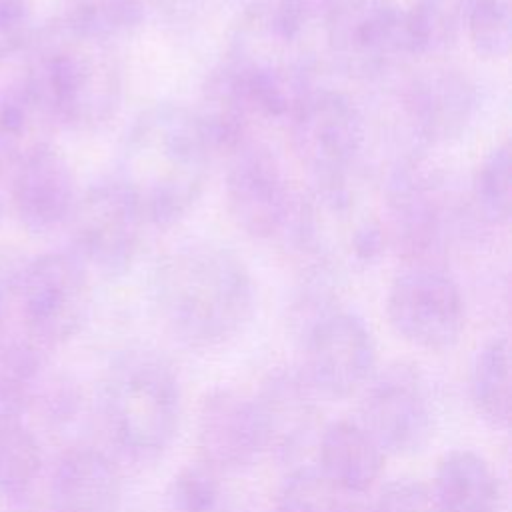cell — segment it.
I'll list each match as a JSON object with an SVG mask.
<instances>
[{
    "instance_id": "cell-10",
    "label": "cell",
    "mask_w": 512,
    "mask_h": 512,
    "mask_svg": "<svg viewBox=\"0 0 512 512\" xmlns=\"http://www.w3.org/2000/svg\"><path fill=\"white\" fill-rule=\"evenodd\" d=\"M382 198L388 246L410 264H434L450 230L448 194L438 172L422 160H404L388 176Z\"/></svg>"
},
{
    "instance_id": "cell-36",
    "label": "cell",
    "mask_w": 512,
    "mask_h": 512,
    "mask_svg": "<svg viewBox=\"0 0 512 512\" xmlns=\"http://www.w3.org/2000/svg\"><path fill=\"white\" fill-rule=\"evenodd\" d=\"M8 264L10 262L0 260V330H2L4 314H6V296L14 294L16 282H18V276H20V270H22V266L8 268Z\"/></svg>"
},
{
    "instance_id": "cell-33",
    "label": "cell",
    "mask_w": 512,
    "mask_h": 512,
    "mask_svg": "<svg viewBox=\"0 0 512 512\" xmlns=\"http://www.w3.org/2000/svg\"><path fill=\"white\" fill-rule=\"evenodd\" d=\"M34 30L28 0H0V60L24 52Z\"/></svg>"
},
{
    "instance_id": "cell-29",
    "label": "cell",
    "mask_w": 512,
    "mask_h": 512,
    "mask_svg": "<svg viewBox=\"0 0 512 512\" xmlns=\"http://www.w3.org/2000/svg\"><path fill=\"white\" fill-rule=\"evenodd\" d=\"M164 512H228L220 472L204 460L184 464L164 490Z\"/></svg>"
},
{
    "instance_id": "cell-28",
    "label": "cell",
    "mask_w": 512,
    "mask_h": 512,
    "mask_svg": "<svg viewBox=\"0 0 512 512\" xmlns=\"http://www.w3.org/2000/svg\"><path fill=\"white\" fill-rule=\"evenodd\" d=\"M42 472V448L22 420L0 424V496L22 498Z\"/></svg>"
},
{
    "instance_id": "cell-20",
    "label": "cell",
    "mask_w": 512,
    "mask_h": 512,
    "mask_svg": "<svg viewBox=\"0 0 512 512\" xmlns=\"http://www.w3.org/2000/svg\"><path fill=\"white\" fill-rule=\"evenodd\" d=\"M50 496L60 512H118L122 476L102 450L78 446L64 452L52 472Z\"/></svg>"
},
{
    "instance_id": "cell-32",
    "label": "cell",
    "mask_w": 512,
    "mask_h": 512,
    "mask_svg": "<svg viewBox=\"0 0 512 512\" xmlns=\"http://www.w3.org/2000/svg\"><path fill=\"white\" fill-rule=\"evenodd\" d=\"M274 512H356L350 496L330 484L318 468H300L282 484Z\"/></svg>"
},
{
    "instance_id": "cell-11",
    "label": "cell",
    "mask_w": 512,
    "mask_h": 512,
    "mask_svg": "<svg viewBox=\"0 0 512 512\" xmlns=\"http://www.w3.org/2000/svg\"><path fill=\"white\" fill-rule=\"evenodd\" d=\"M358 422L384 454L422 452L434 436V408L422 372L400 360L376 368L360 390Z\"/></svg>"
},
{
    "instance_id": "cell-26",
    "label": "cell",
    "mask_w": 512,
    "mask_h": 512,
    "mask_svg": "<svg viewBox=\"0 0 512 512\" xmlns=\"http://www.w3.org/2000/svg\"><path fill=\"white\" fill-rule=\"evenodd\" d=\"M46 350L30 336L0 342V424L22 420L44 374Z\"/></svg>"
},
{
    "instance_id": "cell-14",
    "label": "cell",
    "mask_w": 512,
    "mask_h": 512,
    "mask_svg": "<svg viewBox=\"0 0 512 512\" xmlns=\"http://www.w3.org/2000/svg\"><path fill=\"white\" fill-rule=\"evenodd\" d=\"M294 198L278 156L264 142L252 138L228 156L226 204L248 236L266 240L284 234Z\"/></svg>"
},
{
    "instance_id": "cell-18",
    "label": "cell",
    "mask_w": 512,
    "mask_h": 512,
    "mask_svg": "<svg viewBox=\"0 0 512 512\" xmlns=\"http://www.w3.org/2000/svg\"><path fill=\"white\" fill-rule=\"evenodd\" d=\"M316 394L306 386L298 370L276 368L264 380L254 396L266 452L280 462H292L318 440L320 410Z\"/></svg>"
},
{
    "instance_id": "cell-4",
    "label": "cell",
    "mask_w": 512,
    "mask_h": 512,
    "mask_svg": "<svg viewBox=\"0 0 512 512\" xmlns=\"http://www.w3.org/2000/svg\"><path fill=\"white\" fill-rule=\"evenodd\" d=\"M100 414L116 450L150 464L172 446L182 416V386L174 364L158 350L128 348L108 366Z\"/></svg>"
},
{
    "instance_id": "cell-31",
    "label": "cell",
    "mask_w": 512,
    "mask_h": 512,
    "mask_svg": "<svg viewBox=\"0 0 512 512\" xmlns=\"http://www.w3.org/2000/svg\"><path fill=\"white\" fill-rule=\"evenodd\" d=\"M462 22L472 50L484 60H500L510 50L512 0H462Z\"/></svg>"
},
{
    "instance_id": "cell-22",
    "label": "cell",
    "mask_w": 512,
    "mask_h": 512,
    "mask_svg": "<svg viewBox=\"0 0 512 512\" xmlns=\"http://www.w3.org/2000/svg\"><path fill=\"white\" fill-rule=\"evenodd\" d=\"M210 154L230 156L252 140V122L258 118L256 106L246 88L222 62L204 80L196 112H192Z\"/></svg>"
},
{
    "instance_id": "cell-23",
    "label": "cell",
    "mask_w": 512,
    "mask_h": 512,
    "mask_svg": "<svg viewBox=\"0 0 512 512\" xmlns=\"http://www.w3.org/2000/svg\"><path fill=\"white\" fill-rule=\"evenodd\" d=\"M438 512H498L500 486L490 462L470 450L446 452L428 486Z\"/></svg>"
},
{
    "instance_id": "cell-7",
    "label": "cell",
    "mask_w": 512,
    "mask_h": 512,
    "mask_svg": "<svg viewBox=\"0 0 512 512\" xmlns=\"http://www.w3.org/2000/svg\"><path fill=\"white\" fill-rule=\"evenodd\" d=\"M292 328L302 350L298 374L316 398L358 394L376 370V344L360 316L314 284L292 304Z\"/></svg>"
},
{
    "instance_id": "cell-5",
    "label": "cell",
    "mask_w": 512,
    "mask_h": 512,
    "mask_svg": "<svg viewBox=\"0 0 512 512\" xmlns=\"http://www.w3.org/2000/svg\"><path fill=\"white\" fill-rule=\"evenodd\" d=\"M224 64L246 88L260 118L288 120L314 88L310 34L272 0H256L238 16Z\"/></svg>"
},
{
    "instance_id": "cell-24",
    "label": "cell",
    "mask_w": 512,
    "mask_h": 512,
    "mask_svg": "<svg viewBox=\"0 0 512 512\" xmlns=\"http://www.w3.org/2000/svg\"><path fill=\"white\" fill-rule=\"evenodd\" d=\"M50 116L22 78L0 92V162L16 168L26 158L52 146Z\"/></svg>"
},
{
    "instance_id": "cell-16",
    "label": "cell",
    "mask_w": 512,
    "mask_h": 512,
    "mask_svg": "<svg viewBox=\"0 0 512 512\" xmlns=\"http://www.w3.org/2000/svg\"><path fill=\"white\" fill-rule=\"evenodd\" d=\"M196 438L200 460L220 474L244 470L266 452L254 398L232 388H214L202 398Z\"/></svg>"
},
{
    "instance_id": "cell-19",
    "label": "cell",
    "mask_w": 512,
    "mask_h": 512,
    "mask_svg": "<svg viewBox=\"0 0 512 512\" xmlns=\"http://www.w3.org/2000/svg\"><path fill=\"white\" fill-rule=\"evenodd\" d=\"M404 114L424 142H448L458 138L476 112L474 84L458 70L428 68L414 76L406 92Z\"/></svg>"
},
{
    "instance_id": "cell-3",
    "label": "cell",
    "mask_w": 512,
    "mask_h": 512,
    "mask_svg": "<svg viewBox=\"0 0 512 512\" xmlns=\"http://www.w3.org/2000/svg\"><path fill=\"white\" fill-rule=\"evenodd\" d=\"M24 52L20 78L54 126L90 132L114 118L124 80L112 42L54 18L34 30Z\"/></svg>"
},
{
    "instance_id": "cell-13",
    "label": "cell",
    "mask_w": 512,
    "mask_h": 512,
    "mask_svg": "<svg viewBox=\"0 0 512 512\" xmlns=\"http://www.w3.org/2000/svg\"><path fill=\"white\" fill-rule=\"evenodd\" d=\"M74 256L100 276H122L134 262L142 226L136 202L114 178L90 186L78 196L70 216Z\"/></svg>"
},
{
    "instance_id": "cell-37",
    "label": "cell",
    "mask_w": 512,
    "mask_h": 512,
    "mask_svg": "<svg viewBox=\"0 0 512 512\" xmlns=\"http://www.w3.org/2000/svg\"><path fill=\"white\" fill-rule=\"evenodd\" d=\"M2 180H4V164L0 162V220H2V214H4V186H2Z\"/></svg>"
},
{
    "instance_id": "cell-12",
    "label": "cell",
    "mask_w": 512,
    "mask_h": 512,
    "mask_svg": "<svg viewBox=\"0 0 512 512\" xmlns=\"http://www.w3.org/2000/svg\"><path fill=\"white\" fill-rule=\"evenodd\" d=\"M386 316L408 344L444 352L458 344L466 326L464 296L438 264H410L390 284Z\"/></svg>"
},
{
    "instance_id": "cell-15",
    "label": "cell",
    "mask_w": 512,
    "mask_h": 512,
    "mask_svg": "<svg viewBox=\"0 0 512 512\" xmlns=\"http://www.w3.org/2000/svg\"><path fill=\"white\" fill-rule=\"evenodd\" d=\"M324 34L334 64L350 78H378L406 58L400 18L390 0H340Z\"/></svg>"
},
{
    "instance_id": "cell-8",
    "label": "cell",
    "mask_w": 512,
    "mask_h": 512,
    "mask_svg": "<svg viewBox=\"0 0 512 512\" xmlns=\"http://www.w3.org/2000/svg\"><path fill=\"white\" fill-rule=\"evenodd\" d=\"M14 296L26 336L44 348L72 340L90 310V272L72 252H48L22 264Z\"/></svg>"
},
{
    "instance_id": "cell-35",
    "label": "cell",
    "mask_w": 512,
    "mask_h": 512,
    "mask_svg": "<svg viewBox=\"0 0 512 512\" xmlns=\"http://www.w3.org/2000/svg\"><path fill=\"white\" fill-rule=\"evenodd\" d=\"M282 14H286L298 28L310 34L314 28H322L332 18L340 0H272Z\"/></svg>"
},
{
    "instance_id": "cell-1",
    "label": "cell",
    "mask_w": 512,
    "mask_h": 512,
    "mask_svg": "<svg viewBox=\"0 0 512 512\" xmlns=\"http://www.w3.org/2000/svg\"><path fill=\"white\" fill-rule=\"evenodd\" d=\"M152 300L178 342L208 350L228 344L248 326L256 292L246 264L230 248L188 242L156 262Z\"/></svg>"
},
{
    "instance_id": "cell-27",
    "label": "cell",
    "mask_w": 512,
    "mask_h": 512,
    "mask_svg": "<svg viewBox=\"0 0 512 512\" xmlns=\"http://www.w3.org/2000/svg\"><path fill=\"white\" fill-rule=\"evenodd\" d=\"M62 24L112 42L134 32L144 18L142 0H60Z\"/></svg>"
},
{
    "instance_id": "cell-34",
    "label": "cell",
    "mask_w": 512,
    "mask_h": 512,
    "mask_svg": "<svg viewBox=\"0 0 512 512\" xmlns=\"http://www.w3.org/2000/svg\"><path fill=\"white\" fill-rule=\"evenodd\" d=\"M370 512H438L430 488L418 480L398 478L388 482Z\"/></svg>"
},
{
    "instance_id": "cell-25",
    "label": "cell",
    "mask_w": 512,
    "mask_h": 512,
    "mask_svg": "<svg viewBox=\"0 0 512 512\" xmlns=\"http://www.w3.org/2000/svg\"><path fill=\"white\" fill-rule=\"evenodd\" d=\"M470 402L492 428H506L510 420V350L504 336H494L476 352L470 378Z\"/></svg>"
},
{
    "instance_id": "cell-21",
    "label": "cell",
    "mask_w": 512,
    "mask_h": 512,
    "mask_svg": "<svg viewBox=\"0 0 512 512\" xmlns=\"http://www.w3.org/2000/svg\"><path fill=\"white\" fill-rule=\"evenodd\" d=\"M318 472L342 494H366L382 474L384 452L358 420L340 418L318 434Z\"/></svg>"
},
{
    "instance_id": "cell-9",
    "label": "cell",
    "mask_w": 512,
    "mask_h": 512,
    "mask_svg": "<svg viewBox=\"0 0 512 512\" xmlns=\"http://www.w3.org/2000/svg\"><path fill=\"white\" fill-rule=\"evenodd\" d=\"M290 142L312 184H330L358 174L366 126L358 106L332 88H312L286 120Z\"/></svg>"
},
{
    "instance_id": "cell-38",
    "label": "cell",
    "mask_w": 512,
    "mask_h": 512,
    "mask_svg": "<svg viewBox=\"0 0 512 512\" xmlns=\"http://www.w3.org/2000/svg\"><path fill=\"white\" fill-rule=\"evenodd\" d=\"M42 512H60V510H56L54 506H48V508H46V510H42Z\"/></svg>"
},
{
    "instance_id": "cell-6",
    "label": "cell",
    "mask_w": 512,
    "mask_h": 512,
    "mask_svg": "<svg viewBox=\"0 0 512 512\" xmlns=\"http://www.w3.org/2000/svg\"><path fill=\"white\" fill-rule=\"evenodd\" d=\"M284 234L308 258L316 278L366 268L388 246L384 220L364 194L358 174L312 184L296 196Z\"/></svg>"
},
{
    "instance_id": "cell-17",
    "label": "cell",
    "mask_w": 512,
    "mask_h": 512,
    "mask_svg": "<svg viewBox=\"0 0 512 512\" xmlns=\"http://www.w3.org/2000/svg\"><path fill=\"white\" fill-rule=\"evenodd\" d=\"M10 198L20 226L30 234L44 236L66 226L78 202L68 158L48 146L20 162L12 172Z\"/></svg>"
},
{
    "instance_id": "cell-2",
    "label": "cell",
    "mask_w": 512,
    "mask_h": 512,
    "mask_svg": "<svg viewBox=\"0 0 512 512\" xmlns=\"http://www.w3.org/2000/svg\"><path fill=\"white\" fill-rule=\"evenodd\" d=\"M210 156L194 114L160 102L142 110L126 130L116 180L146 224L166 228L182 220L202 196Z\"/></svg>"
},
{
    "instance_id": "cell-30",
    "label": "cell",
    "mask_w": 512,
    "mask_h": 512,
    "mask_svg": "<svg viewBox=\"0 0 512 512\" xmlns=\"http://www.w3.org/2000/svg\"><path fill=\"white\" fill-rule=\"evenodd\" d=\"M508 142L492 148L480 162L472 182V202L478 218L490 226H504L512 208V174Z\"/></svg>"
}]
</instances>
